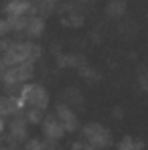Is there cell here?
Returning a JSON list of instances; mask_svg holds the SVG:
<instances>
[{
    "label": "cell",
    "mask_w": 148,
    "mask_h": 150,
    "mask_svg": "<svg viewBox=\"0 0 148 150\" xmlns=\"http://www.w3.org/2000/svg\"><path fill=\"white\" fill-rule=\"evenodd\" d=\"M43 55V47L37 45L35 41H12L8 45V49L2 51L0 57L4 59V63L10 65H18V63H26V61H37Z\"/></svg>",
    "instance_id": "1"
},
{
    "label": "cell",
    "mask_w": 148,
    "mask_h": 150,
    "mask_svg": "<svg viewBox=\"0 0 148 150\" xmlns=\"http://www.w3.org/2000/svg\"><path fill=\"white\" fill-rule=\"evenodd\" d=\"M33 77H35V61H26V63L6 67V71L2 73L0 81H2V87L8 93H18L21 87L25 83H28Z\"/></svg>",
    "instance_id": "2"
},
{
    "label": "cell",
    "mask_w": 148,
    "mask_h": 150,
    "mask_svg": "<svg viewBox=\"0 0 148 150\" xmlns=\"http://www.w3.org/2000/svg\"><path fill=\"white\" fill-rule=\"evenodd\" d=\"M81 138L85 142H89L96 150H106L114 144V136L110 132V128H106L99 122H89L81 128Z\"/></svg>",
    "instance_id": "3"
},
{
    "label": "cell",
    "mask_w": 148,
    "mask_h": 150,
    "mask_svg": "<svg viewBox=\"0 0 148 150\" xmlns=\"http://www.w3.org/2000/svg\"><path fill=\"white\" fill-rule=\"evenodd\" d=\"M18 96L25 100L26 108H41V110H47L49 103H51L49 91H47V87L41 85V83H30V81L25 83V85L21 87Z\"/></svg>",
    "instance_id": "4"
},
{
    "label": "cell",
    "mask_w": 148,
    "mask_h": 150,
    "mask_svg": "<svg viewBox=\"0 0 148 150\" xmlns=\"http://www.w3.org/2000/svg\"><path fill=\"white\" fill-rule=\"evenodd\" d=\"M6 130H8V140L12 144H23L26 140V136H28V122H26L25 114L21 112V114L12 116L10 124L6 126Z\"/></svg>",
    "instance_id": "5"
},
{
    "label": "cell",
    "mask_w": 148,
    "mask_h": 150,
    "mask_svg": "<svg viewBox=\"0 0 148 150\" xmlns=\"http://www.w3.org/2000/svg\"><path fill=\"white\" fill-rule=\"evenodd\" d=\"M41 128H43V136H45L47 140H53V142H59V140L67 134L55 112H53V114H45V118H43V122H41Z\"/></svg>",
    "instance_id": "6"
},
{
    "label": "cell",
    "mask_w": 148,
    "mask_h": 150,
    "mask_svg": "<svg viewBox=\"0 0 148 150\" xmlns=\"http://www.w3.org/2000/svg\"><path fill=\"white\" fill-rule=\"evenodd\" d=\"M55 114H57L59 122L63 124V128H65L67 134L79 130V118H77V114H75L73 105H69V103L63 101V103H59V105L55 108Z\"/></svg>",
    "instance_id": "7"
},
{
    "label": "cell",
    "mask_w": 148,
    "mask_h": 150,
    "mask_svg": "<svg viewBox=\"0 0 148 150\" xmlns=\"http://www.w3.org/2000/svg\"><path fill=\"white\" fill-rule=\"evenodd\" d=\"M45 28H47L45 16H41V14H28V21H26V26H25L23 35L28 41H35V39H41L45 35Z\"/></svg>",
    "instance_id": "8"
},
{
    "label": "cell",
    "mask_w": 148,
    "mask_h": 150,
    "mask_svg": "<svg viewBox=\"0 0 148 150\" xmlns=\"http://www.w3.org/2000/svg\"><path fill=\"white\" fill-rule=\"evenodd\" d=\"M33 12V0H8L4 6V16H25Z\"/></svg>",
    "instance_id": "9"
},
{
    "label": "cell",
    "mask_w": 148,
    "mask_h": 150,
    "mask_svg": "<svg viewBox=\"0 0 148 150\" xmlns=\"http://www.w3.org/2000/svg\"><path fill=\"white\" fill-rule=\"evenodd\" d=\"M87 61L81 55H75V53H57V65L61 69H79Z\"/></svg>",
    "instance_id": "10"
},
{
    "label": "cell",
    "mask_w": 148,
    "mask_h": 150,
    "mask_svg": "<svg viewBox=\"0 0 148 150\" xmlns=\"http://www.w3.org/2000/svg\"><path fill=\"white\" fill-rule=\"evenodd\" d=\"M61 23H63L65 26H69V28H81L83 23H85V14L79 12L75 6H69L67 12H65L63 18H61Z\"/></svg>",
    "instance_id": "11"
},
{
    "label": "cell",
    "mask_w": 148,
    "mask_h": 150,
    "mask_svg": "<svg viewBox=\"0 0 148 150\" xmlns=\"http://www.w3.org/2000/svg\"><path fill=\"white\" fill-rule=\"evenodd\" d=\"M128 12V2L126 0H110L106 6V14L108 18H122Z\"/></svg>",
    "instance_id": "12"
},
{
    "label": "cell",
    "mask_w": 148,
    "mask_h": 150,
    "mask_svg": "<svg viewBox=\"0 0 148 150\" xmlns=\"http://www.w3.org/2000/svg\"><path fill=\"white\" fill-rule=\"evenodd\" d=\"M116 150H144V142L134 138V136H124L122 140L118 142Z\"/></svg>",
    "instance_id": "13"
},
{
    "label": "cell",
    "mask_w": 148,
    "mask_h": 150,
    "mask_svg": "<svg viewBox=\"0 0 148 150\" xmlns=\"http://www.w3.org/2000/svg\"><path fill=\"white\" fill-rule=\"evenodd\" d=\"M25 118L28 124H41L43 122V118H45V110H41V108H25Z\"/></svg>",
    "instance_id": "14"
},
{
    "label": "cell",
    "mask_w": 148,
    "mask_h": 150,
    "mask_svg": "<svg viewBox=\"0 0 148 150\" xmlns=\"http://www.w3.org/2000/svg\"><path fill=\"white\" fill-rule=\"evenodd\" d=\"M53 6L49 0H33V12L30 14H41V16H49L53 12Z\"/></svg>",
    "instance_id": "15"
},
{
    "label": "cell",
    "mask_w": 148,
    "mask_h": 150,
    "mask_svg": "<svg viewBox=\"0 0 148 150\" xmlns=\"http://www.w3.org/2000/svg\"><path fill=\"white\" fill-rule=\"evenodd\" d=\"M63 98H65V103H69V105H81L83 103V96L77 87H67L63 91Z\"/></svg>",
    "instance_id": "16"
},
{
    "label": "cell",
    "mask_w": 148,
    "mask_h": 150,
    "mask_svg": "<svg viewBox=\"0 0 148 150\" xmlns=\"http://www.w3.org/2000/svg\"><path fill=\"white\" fill-rule=\"evenodd\" d=\"M6 18H8V25H10V30L12 33H16V35H23L25 33L28 14H25V16H6Z\"/></svg>",
    "instance_id": "17"
},
{
    "label": "cell",
    "mask_w": 148,
    "mask_h": 150,
    "mask_svg": "<svg viewBox=\"0 0 148 150\" xmlns=\"http://www.w3.org/2000/svg\"><path fill=\"white\" fill-rule=\"evenodd\" d=\"M77 73L81 75L83 79H87V81H98V79H99V73L93 69V67H89L87 63H85V65H81V67L77 69Z\"/></svg>",
    "instance_id": "18"
},
{
    "label": "cell",
    "mask_w": 148,
    "mask_h": 150,
    "mask_svg": "<svg viewBox=\"0 0 148 150\" xmlns=\"http://www.w3.org/2000/svg\"><path fill=\"white\" fill-rule=\"evenodd\" d=\"M136 83H138V89L140 91H148V69H140L138 71Z\"/></svg>",
    "instance_id": "19"
},
{
    "label": "cell",
    "mask_w": 148,
    "mask_h": 150,
    "mask_svg": "<svg viewBox=\"0 0 148 150\" xmlns=\"http://www.w3.org/2000/svg\"><path fill=\"white\" fill-rule=\"evenodd\" d=\"M43 142L39 140V138H26L25 142H23V148L21 150H43Z\"/></svg>",
    "instance_id": "20"
},
{
    "label": "cell",
    "mask_w": 148,
    "mask_h": 150,
    "mask_svg": "<svg viewBox=\"0 0 148 150\" xmlns=\"http://www.w3.org/2000/svg\"><path fill=\"white\" fill-rule=\"evenodd\" d=\"M12 35V30H10V25H8V18L4 16H0V39H4V37H10Z\"/></svg>",
    "instance_id": "21"
},
{
    "label": "cell",
    "mask_w": 148,
    "mask_h": 150,
    "mask_svg": "<svg viewBox=\"0 0 148 150\" xmlns=\"http://www.w3.org/2000/svg\"><path fill=\"white\" fill-rule=\"evenodd\" d=\"M69 150H96V148H93V146H91L89 142H85V140L81 138V140H77V142H73Z\"/></svg>",
    "instance_id": "22"
},
{
    "label": "cell",
    "mask_w": 148,
    "mask_h": 150,
    "mask_svg": "<svg viewBox=\"0 0 148 150\" xmlns=\"http://www.w3.org/2000/svg\"><path fill=\"white\" fill-rule=\"evenodd\" d=\"M43 150H61V148L57 146V142H53V140H49V144H45V146H43Z\"/></svg>",
    "instance_id": "23"
},
{
    "label": "cell",
    "mask_w": 148,
    "mask_h": 150,
    "mask_svg": "<svg viewBox=\"0 0 148 150\" xmlns=\"http://www.w3.org/2000/svg\"><path fill=\"white\" fill-rule=\"evenodd\" d=\"M4 132H6V120H4V118L0 116V136H2Z\"/></svg>",
    "instance_id": "24"
},
{
    "label": "cell",
    "mask_w": 148,
    "mask_h": 150,
    "mask_svg": "<svg viewBox=\"0 0 148 150\" xmlns=\"http://www.w3.org/2000/svg\"><path fill=\"white\" fill-rule=\"evenodd\" d=\"M6 67H8V65H6V63H4V59L0 57V77H2V73L6 71Z\"/></svg>",
    "instance_id": "25"
},
{
    "label": "cell",
    "mask_w": 148,
    "mask_h": 150,
    "mask_svg": "<svg viewBox=\"0 0 148 150\" xmlns=\"http://www.w3.org/2000/svg\"><path fill=\"white\" fill-rule=\"evenodd\" d=\"M114 116H116V118H122V110H120V108H114Z\"/></svg>",
    "instance_id": "26"
},
{
    "label": "cell",
    "mask_w": 148,
    "mask_h": 150,
    "mask_svg": "<svg viewBox=\"0 0 148 150\" xmlns=\"http://www.w3.org/2000/svg\"><path fill=\"white\" fill-rule=\"evenodd\" d=\"M51 4H59V2H63V0H49Z\"/></svg>",
    "instance_id": "27"
},
{
    "label": "cell",
    "mask_w": 148,
    "mask_h": 150,
    "mask_svg": "<svg viewBox=\"0 0 148 150\" xmlns=\"http://www.w3.org/2000/svg\"><path fill=\"white\" fill-rule=\"evenodd\" d=\"M0 85H2V81H0Z\"/></svg>",
    "instance_id": "28"
}]
</instances>
